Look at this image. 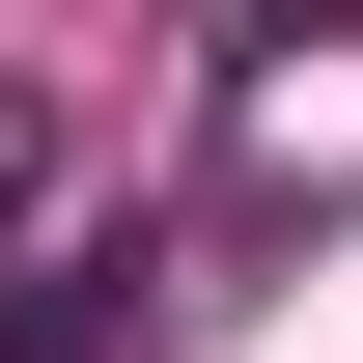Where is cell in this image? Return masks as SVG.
I'll return each instance as SVG.
<instances>
[{
  "label": "cell",
  "mask_w": 363,
  "mask_h": 363,
  "mask_svg": "<svg viewBox=\"0 0 363 363\" xmlns=\"http://www.w3.org/2000/svg\"><path fill=\"white\" fill-rule=\"evenodd\" d=\"M140 335H168V252H0V363H140Z\"/></svg>",
  "instance_id": "obj_1"
},
{
  "label": "cell",
  "mask_w": 363,
  "mask_h": 363,
  "mask_svg": "<svg viewBox=\"0 0 363 363\" xmlns=\"http://www.w3.org/2000/svg\"><path fill=\"white\" fill-rule=\"evenodd\" d=\"M56 224V84H0V252Z\"/></svg>",
  "instance_id": "obj_2"
}]
</instances>
